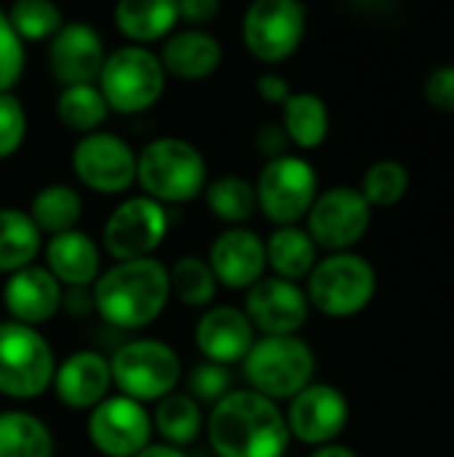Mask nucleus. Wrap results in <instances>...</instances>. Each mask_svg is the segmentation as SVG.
<instances>
[{
    "mask_svg": "<svg viewBox=\"0 0 454 457\" xmlns=\"http://www.w3.org/2000/svg\"><path fill=\"white\" fill-rule=\"evenodd\" d=\"M206 431L219 457H284L292 436L276 402L254 391H230L217 402Z\"/></svg>",
    "mask_w": 454,
    "mask_h": 457,
    "instance_id": "obj_1",
    "label": "nucleus"
},
{
    "mask_svg": "<svg viewBox=\"0 0 454 457\" xmlns=\"http://www.w3.org/2000/svg\"><path fill=\"white\" fill-rule=\"evenodd\" d=\"M171 295L169 270L153 257L118 262L96 278L94 305L99 316L118 329H142L153 324Z\"/></svg>",
    "mask_w": 454,
    "mask_h": 457,
    "instance_id": "obj_2",
    "label": "nucleus"
},
{
    "mask_svg": "<svg viewBox=\"0 0 454 457\" xmlns=\"http://www.w3.org/2000/svg\"><path fill=\"white\" fill-rule=\"evenodd\" d=\"M136 179L155 204L193 201L206 185V161L198 147L177 137L150 142L136 158Z\"/></svg>",
    "mask_w": 454,
    "mask_h": 457,
    "instance_id": "obj_3",
    "label": "nucleus"
},
{
    "mask_svg": "<svg viewBox=\"0 0 454 457\" xmlns=\"http://www.w3.org/2000/svg\"><path fill=\"white\" fill-rule=\"evenodd\" d=\"M244 372L254 394L265 399H294L305 391L316 372V356L300 337H262L254 340L244 359Z\"/></svg>",
    "mask_w": 454,
    "mask_h": 457,
    "instance_id": "obj_4",
    "label": "nucleus"
},
{
    "mask_svg": "<svg viewBox=\"0 0 454 457\" xmlns=\"http://www.w3.org/2000/svg\"><path fill=\"white\" fill-rule=\"evenodd\" d=\"M166 86L161 59L142 46H123L104 56L99 72V91L115 112H142L153 107Z\"/></svg>",
    "mask_w": 454,
    "mask_h": 457,
    "instance_id": "obj_5",
    "label": "nucleus"
},
{
    "mask_svg": "<svg viewBox=\"0 0 454 457\" xmlns=\"http://www.w3.org/2000/svg\"><path fill=\"white\" fill-rule=\"evenodd\" d=\"M377 289L375 268L351 252H337L321 262H316L308 276V303L326 316L345 319L361 313Z\"/></svg>",
    "mask_w": 454,
    "mask_h": 457,
    "instance_id": "obj_6",
    "label": "nucleus"
},
{
    "mask_svg": "<svg viewBox=\"0 0 454 457\" xmlns=\"http://www.w3.org/2000/svg\"><path fill=\"white\" fill-rule=\"evenodd\" d=\"M54 353L32 327L0 324V394L11 399H35L54 380Z\"/></svg>",
    "mask_w": 454,
    "mask_h": 457,
    "instance_id": "obj_7",
    "label": "nucleus"
},
{
    "mask_svg": "<svg viewBox=\"0 0 454 457\" xmlns=\"http://www.w3.org/2000/svg\"><path fill=\"white\" fill-rule=\"evenodd\" d=\"M112 383L134 402H161L174 394L182 364L179 356L161 340H134L110 361Z\"/></svg>",
    "mask_w": 454,
    "mask_h": 457,
    "instance_id": "obj_8",
    "label": "nucleus"
},
{
    "mask_svg": "<svg viewBox=\"0 0 454 457\" xmlns=\"http://www.w3.org/2000/svg\"><path fill=\"white\" fill-rule=\"evenodd\" d=\"M254 193L262 214L270 222L292 228L310 212L313 201L318 198V177L305 158L281 155L265 163Z\"/></svg>",
    "mask_w": 454,
    "mask_h": 457,
    "instance_id": "obj_9",
    "label": "nucleus"
},
{
    "mask_svg": "<svg viewBox=\"0 0 454 457\" xmlns=\"http://www.w3.org/2000/svg\"><path fill=\"white\" fill-rule=\"evenodd\" d=\"M372 225V206L356 187H332L321 193L308 212V236L316 246L345 252L359 244Z\"/></svg>",
    "mask_w": 454,
    "mask_h": 457,
    "instance_id": "obj_10",
    "label": "nucleus"
},
{
    "mask_svg": "<svg viewBox=\"0 0 454 457\" xmlns=\"http://www.w3.org/2000/svg\"><path fill=\"white\" fill-rule=\"evenodd\" d=\"M305 35V8L294 0H257L244 16V43L260 62L289 59Z\"/></svg>",
    "mask_w": 454,
    "mask_h": 457,
    "instance_id": "obj_11",
    "label": "nucleus"
},
{
    "mask_svg": "<svg viewBox=\"0 0 454 457\" xmlns=\"http://www.w3.org/2000/svg\"><path fill=\"white\" fill-rule=\"evenodd\" d=\"M169 230V220L161 204H155L147 195H136L123 201L104 222V249L118 260H142L153 249L161 246L163 236Z\"/></svg>",
    "mask_w": 454,
    "mask_h": 457,
    "instance_id": "obj_12",
    "label": "nucleus"
},
{
    "mask_svg": "<svg viewBox=\"0 0 454 457\" xmlns=\"http://www.w3.org/2000/svg\"><path fill=\"white\" fill-rule=\"evenodd\" d=\"M72 169L78 179L96 193H123L136 179V155L115 134H86L72 150Z\"/></svg>",
    "mask_w": 454,
    "mask_h": 457,
    "instance_id": "obj_13",
    "label": "nucleus"
},
{
    "mask_svg": "<svg viewBox=\"0 0 454 457\" xmlns=\"http://www.w3.org/2000/svg\"><path fill=\"white\" fill-rule=\"evenodd\" d=\"M147 410L128 396H110L91 410L88 439L107 457H134L150 445Z\"/></svg>",
    "mask_w": 454,
    "mask_h": 457,
    "instance_id": "obj_14",
    "label": "nucleus"
},
{
    "mask_svg": "<svg viewBox=\"0 0 454 457\" xmlns=\"http://www.w3.org/2000/svg\"><path fill=\"white\" fill-rule=\"evenodd\" d=\"M310 303L305 292L286 278H260L246 295V319L265 337H289L308 321Z\"/></svg>",
    "mask_w": 454,
    "mask_h": 457,
    "instance_id": "obj_15",
    "label": "nucleus"
},
{
    "mask_svg": "<svg viewBox=\"0 0 454 457\" xmlns=\"http://www.w3.org/2000/svg\"><path fill=\"white\" fill-rule=\"evenodd\" d=\"M348 415L351 410L343 391L326 383H316L292 399L286 426L289 434L297 436L300 442L324 447L343 434V428L348 426Z\"/></svg>",
    "mask_w": 454,
    "mask_h": 457,
    "instance_id": "obj_16",
    "label": "nucleus"
},
{
    "mask_svg": "<svg viewBox=\"0 0 454 457\" xmlns=\"http://www.w3.org/2000/svg\"><path fill=\"white\" fill-rule=\"evenodd\" d=\"M48 64L64 88L91 83L99 78L104 64V46L99 32L83 21L64 24L48 46Z\"/></svg>",
    "mask_w": 454,
    "mask_h": 457,
    "instance_id": "obj_17",
    "label": "nucleus"
},
{
    "mask_svg": "<svg viewBox=\"0 0 454 457\" xmlns=\"http://www.w3.org/2000/svg\"><path fill=\"white\" fill-rule=\"evenodd\" d=\"M268 265L265 244L257 233L244 228H230L209 249V268L217 281L230 289H249L254 287Z\"/></svg>",
    "mask_w": 454,
    "mask_h": 457,
    "instance_id": "obj_18",
    "label": "nucleus"
},
{
    "mask_svg": "<svg viewBox=\"0 0 454 457\" xmlns=\"http://www.w3.org/2000/svg\"><path fill=\"white\" fill-rule=\"evenodd\" d=\"M195 343L198 351L211 364H235L244 361L254 345V327L246 319L244 311L219 305L203 313V319L195 327Z\"/></svg>",
    "mask_w": 454,
    "mask_h": 457,
    "instance_id": "obj_19",
    "label": "nucleus"
},
{
    "mask_svg": "<svg viewBox=\"0 0 454 457\" xmlns=\"http://www.w3.org/2000/svg\"><path fill=\"white\" fill-rule=\"evenodd\" d=\"M3 303L16 324L37 327L54 319L62 305V284L45 268H24L11 273L3 287Z\"/></svg>",
    "mask_w": 454,
    "mask_h": 457,
    "instance_id": "obj_20",
    "label": "nucleus"
},
{
    "mask_svg": "<svg viewBox=\"0 0 454 457\" xmlns=\"http://www.w3.org/2000/svg\"><path fill=\"white\" fill-rule=\"evenodd\" d=\"M110 383V361L96 351H78L54 372L56 396L70 410H94L107 399Z\"/></svg>",
    "mask_w": 454,
    "mask_h": 457,
    "instance_id": "obj_21",
    "label": "nucleus"
},
{
    "mask_svg": "<svg viewBox=\"0 0 454 457\" xmlns=\"http://www.w3.org/2000/svg\"><path fill=\"white\" fill-rule=\"evenodd\" d=\"M45 262L48 273L72 289H83L99 278V249L80 230L51 236L45 246Z\"/></svg>",
    "mask_w": 454,
    "mask_h": 457,
    "instance_id": "obj_22",
    "label": "nucleus"
},
{
    "mask_svg": "<svg viewBox=\"0 0 454 457\" xmlns=\"http://www.w3.org/2000/svg\"><path fill=\"white\" fill-rule=\"evenodd\" d=\"M222 62V46L214 35L201 29H187L166 40L161 64L166 72L182 80H203L217 72Z\"/></svg>",
    "mask_w": 454,
    "mask_h": 457,
    "instance_id": "obj_23",
    "label": "nucleus"
},
{
    "mask_svg": "<svg viewBox=\"0 0 454 457\" xmlns=\"http://www.w3.org/2000/svg\"><path fill=\"white\" fill-rule=\"evenodd\" d=\"M177 19V3L169 0H123L115 5L118 29L136 43H150L169 35Z\"/></svg>",
    "mask_w": 454,
    "mask_h": 457,
    "instance_id": "obj_24",
    "label": "nucleus"
},
{
    "mask_svg": "<svg viewBox=\"0 0 454 457\" xmlns=\"http://www.w3.org/2000/svg\"><path fill=\"white\" fill-rule=\"evenodd\" d=\"M265 254L273 270L278 273V278L286 281L308 278L318 262V246L313 244L308 230H300L294 225L278 228L265 244Z\"/></svg>",
    "mask_w": 454,
    "mask_h": 457,
    "instance_id": "obj_25",
    "label": "nucleus"
},
{
    "mask_svg": "<svg viewBox=\"0 0 454 457\" xmlns=\"http://www.w3.org/2000/svg\"><path fill=\"white\" fill-rule=\"evenodd\" d=\"M40 252V230L29 214L19 209H0V273L29 268Z\"/></svg>",
    "mask_w": 454,
    "mask_h": 457,
    "instance_id": "obj_26",
    "label": "nucleus"
},
{
    "mask_svg": "<svg viewBox=\"0 0 454 457\" xmlns=\"http://www.w3.org/2000/svg\"><path fill=\"white\" fill-rule=\"evenodd\" d=\"M281 126H284L289 142H294L297 147H305V150L318 147L329 134L326 102L308 91L292 94L284 102V123Z\"/></svg>",
    "mask_w": 454,
    "mask_h": 457,
    "instance_id": "obj_27",
    "label": "nucleus"
},
{
    "mask_svg": "<svg viewBox=\"0 0 454 457\" xmlns=\"http://www.w3.org/2000/svg\"><path fill=\"white\" fill-rule=\"evenodd\" d=\"M54 439L48 426L29 412L0 415V457H51Z\"/></svg>",
    "mask_w": 454,
    "mask_h": 457,
    "instance_id": "obj_28",
    "label": "nucleus"
},
{
    "mask_svg": "<svg viewBox=\"0 0 454 457\" xmlns=\"http://www.w3.org/2000/svg\"><path fill=\"white\" fill-rule=\"evenodd\" d=\"M83 214V201L80 195L67 187V185H48L32 198L29 217L37 225V230L59 236L75 228V222Z\"/></svg>",
    "mask_w": 454,
    "mask_h": 457,
    "instance_id": "obj_29",
    "label": "nucleus"
},
{
    "mask_svg": "<svg viewBox=\"0 0 454 457\" xmlns=\"http://www.w3.org/2000/svg\"><path fill=\"white\" fill-rule=\"evenodd\" d=\"M110 107L102 96V91L91 83L86 86H67L59 99H56V115L62 126L80 131V134H94L107 118Z\"/></svg>",
    "mask_w": 454,
    "mask_h": 457,
    "instance_id": "obj_30",
    "label": "nucleus"
},
{
    "mask_svg": "<svg viewBox=\"0 0 454 457\" xmlns=\"http://www.w3.org/2000/svg\"><path fill=\"white\" fill-rule=\"evenodd\" d=\"M201 410L187 394H169L155 410V428L166 442H171V447H185L195 442L201 434Z\"/></svg>",
    "mask_w": 454,
    "mask_h": 457,
    "instance_id": "obj_31",
    "label": "nucleus"
},
{
    "mask_svg": "<svg viewBox=\"0 0 454 457\" xmlns=\"http://www.w3.org/2000/svg\"><path fill=\"white\" fill-rule=\"evenodd\" d=\"M206 204L211 214L222 222H246L257 209V193L254 187L241 177H222L209 185Z\"/></svg>",
    "mask_w": 454,
    "mask_h": 457,
    "instance_id": "obj_32",
    "label": "nucleus"
},
{
    "mask_svg": "<svg viewBox=\"0 0 454 457\" xmlns=\"http://www.w3.org/2000/svg\"><path fill=\"white\" fill-rule=\"evenodd\" d=\"M169 284H171V292L177 295V300L190 308L209 305L214 300V289H217V278H214L209 262H203L198 257H182L174 265V270L169 273Z\"/></svg>",
    "mask_w": 454,
    "mask_h": 457,
    "instance_id": "obj_33",
    "label": "nucleus"
},
{
    "mask_svg": "<svg viewBox=\"0 0 454 457\" xmlns=\"http://www.w3.org/2000/svg\"><path fill=\"white\" fill-rule=\"evenodd\" d=\"M409 190V171L399 161H377L367 169L361 195L369 206H393Z\"/></svg>",
    "mask_w": 454,
    "mask_h": 457,
    "instance_id": "obj_34",
    "label": "nucleus"
},
{
    "mask_svg": "<svg viewBox=\"0 0 454 457\" xmlns=\"http://www.w3.org/2000/svg\"><path fill=\"white\" fill-rule=\"evenodd\" d=\"M8 21H11L13 32L19 35V40L54 37L64 27L62 11L48 0H19V3H13Z\"/></svg>",
    "mask_w": 454,
    "mask_h": 457,
    "instance_id": "obj_35",
    "label": "nucleus"
},
{
    "mask_svg": "<svg viewBox=\"0 0 454 457\" xmlns=\"http://www.w3.org/2000/svg\"><path fill=\"white\" fill-rule=\"evenodd\" d=\"M230 386H233V375L222 364L203 361L187 375V391H190L187 396L190 399L195 396L198 402H206V404L222 402L230 394Z\"/></svg>",
    "mask_w": 454,
    "mask_h": 457,
    "instance_id": "obj_36",
    "label": "nucleus"
},
{
    "mask_svg": "<svg viewBox=\"0 0 454 457\" xmlns=\"http://www.w3.org/2000/svg\"><path fill=\"white\" fill-rule=\"evenodd\" d=\"M27 134V115L13 94H0V158L13 155Z\"/></svg>",
    "mask_w": 454,
    "mask_h": 457,
    "instance_id": "obj_37",
    "label": "nucleus"
},
{
    "mask_svg": "<svg viewBox=\"0 0 454 457\" xmlns=\"http://www.w3.org/2000/svg\"><path fill=\"white\" fill-rule=\"evenodd\" d=\"M21 70H24L21 40L13 32L8 16L0 11V94H8V88L19 80Z\"/></svg>",
    "mask_w": 454,
    "mask_h": 457,
    "instance_id": "obj_38",
    "label": "nucleus"
},
{
    "mask_svg": "<svg viewBox=\"0 0 454 457\" xmlns=\"http://www.w3.org/2000/svg\"><path fill=\"white\" fill-rule=\"evenodd\" d=\"M425 99L442 112H454V64H442L428 75Z\"/></svg>",
    "mask_w": 454,
    "mask_h": 457,
    "instance_id": "obj_39",
    "label": "nucleus"
},
{
    "mask_svg": "<svg viewBox=\"0 0 454 457\" xmlns=\"http://www.w3.org/2000/svg\"><path fill=\"white\" fill-rule=\"evenodd\" d=\"M286 145H289V137L281 123H265L257 131V150L262 155H270V161L286 155Z\"/></svg>",
    "mask_w": 454,
    "mask_h": 457,
    "instance_id": "obj_40",
    "label": "nucleus"
},
{
    "mask_svg": "<svg viewBox=\"0 0 454 457\" xmlns=\"http://www.w3.org/2000/svg\"><path fill=\"white\" fill-rule=\"evenodd\" d=\"M257 94H260L265 102H273V104H284V102L292 96L286 78H281V75H276V72H265V75L257 78Z\"/></svg>",
    "mask_w": 454,
    "mask_h": 457,
    "instance_id": "obj_41",
    "label": "nucleus"
},
{
    "mask_svg": "<svg viewBox=\"0 0 454 457\" xmlns=\"http://www.w3.org/2000/svg\"><path fill=\"white\" fill-rule=\"evenodd\" d=\"M177 11H179V19L203 24L219 13V3L217 0H182V3H177Z\"/></svg>",
    "mask_w": 454,
    "mask_h": 457,
    "instance_id": "obj_42",
    "label": "nucleus"
},
{
    "mask_svg": "<svg viewBox=\"0 0 454 457\" xmlns=\"http://www.w3.org/2000/svg\"><path fill=\"white\" fill-rule=\"evenodd\" d=\"M134 457H187L182 450L171 447V445H147L139 455Z\"/></svg>",
    "mask_w": 454,
    "mask_h": 457,
    "instance_id": "obj_43",
    "label": "nucleus"
},
{
    "mask_svg": "<svg viewBox=\"0 0 454 457\" xmlns=\"http://www.w3.org/2000/svg\"><path fill=\"white\" fill-rule=\"evenodd\" d=\"M310 457H359L353 450L340 447V445H324L321 450H316Z\"/></svg>",
    "mask_w": 454,
    "mask_h": 457,
    "instance_id": "obj_44",
    "label": "nucleus"
}]
</instances>
